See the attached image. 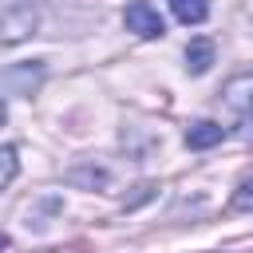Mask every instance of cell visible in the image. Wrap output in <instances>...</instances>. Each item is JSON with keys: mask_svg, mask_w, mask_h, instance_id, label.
Here are the masks:
<instances>
[{"mask_svg": "<svg viewBox=\"0 0 253 253\" xmlns=\"http://www.w3.org/2000/svg\"><path fill=\"white\" fill-rule=\"evenodd\" d=\"M123 24H126V32H134L142 40H158L166 32V20L158 16V8L150 0H130L126 12H123Z\"/></svg>", "mask_w": 253, "mask_h": 253, "instance_id": "1", "label": "cell"}, {"mask_svg": "<svg viewBox=\"0 0 253 253\" xmlns=\"http://www.w3.org/2000/svg\"><path fill=\"white\" fill-rule=\"evenodd\" d=\"M221 138H225V130H221V123H213V119H198V123L186 126V146H190V150H210V146H217Z\"/></svg>", "mask_w": 253, "mask_h": 253, "instance_id": "4", "label": "cell"}, {"mask_svg": "<svg viewBox=\"0 0 253 253\" xmlns=\"http://www.w3.org/2000/svg\"><path fill=\"white\" fill-rule=\"evenodd\" d=\"M233 210H241V213H253V174L237 182V190H233Z\"/></svg>", "mask_w": 253, "mask_h": 253, "instance_id": "7", "label": "cell"}, {"mask_svg": "<svg viewBox=\"0 0 253 253\" xmlns=\"http://www.w3.org/2000/svg\"><path fill=\"white\" fill-rule=\"evenodd\" d=\"M43 79V67L40 63H24V67H8L0 71V91H12V95H32V87Z\"/></svg>", "mask_w": 253, "mask_h": 253, "instance_id": "2", "label": "cell"}, {"mask_svg": "<svg viewBox=\"0 0 253 253\" xmlns=\"http://www.w3.org/2000/svg\"><path fill=\"white\" fill-rule=\"evenodd\" d=\"M170 12H174V20L178 24H206V16H210V0H170Z\"/></svg>", "mask_w": 253, "mask_h": 253, "instance_id": "6", "label": "cell"}, {"mask_svg": "<svg viewBox=\"0 0 253 253\" xmlns=\"http://www.w3.org/2000/svg\"><path fill=\"white\" fill-rule=\"evenodd\" d=\"M4 119H8V107H4V99H0V126H4Z\"/></svg>", "mask_w": 253, "mask_h": 253, "instance_id": "9", "label": "cell"}, {"mask_svg": "<svg viewBox=\"0 0 253 253\" xmlns=\"http://www.w3.org/2000/svg\"><path fill=\"white\" fill-rule=\"evenodd\" d=\"M221 99H225V107H229V111H237V115H253V71L233 75V79L225 83Z\"/></svg>", "mask_w": 253, "mask_h": 253, "instance_id": "3", "label": "cell"}, {"mask_svg": "<svg viewBox=\"0 0 253 253\" xmlns=\"http://www.w3.org/2000/svg\"><path fill=\"white\" fill-rule=\"evenodd\" d=\"M16 170H20V162H16V150L12 146H0V190L16 178Z\"/></svg>", "mask_w": 253, "mask_h": 253, "instance_id": "8", "label": "cell"}, {"mask_svg": "<svg viewBox=\"0 0 253 253\" xmlns=\"http://www.w3.org/2000/svg\"><path fill=\"white\" fill-rule=\"evenodd\" d=\"M210 67H213V40H206V36L190 40V47H186V71L190 75H206Z\"/></svg>", "mask_w": 253, "mask_h": 253, "instance_id": "5", "label": "cell"}]
</instances>
